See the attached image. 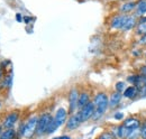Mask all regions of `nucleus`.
<instances>
[{
  "label": "nucleus",
  "mask_w": 146,
  "mask_h": 139,
  "mask_svg": "<svg viewBox=\"0 0 146 139\" xmlns=\"http://www.w3.org/2000/svg\"><path fill=\"white\" fill-rule=\"evenodd\" d=\"M94 110H96V107H94V104H93L92 101H90L87 105H84L82 109L78 110L79 113H80V116H81L82 122H87L89 121V120H91L92 116L94 113Z\"/></svg>",
  "instance_id": "nucleus-8"
},
{
  "label": "nucleus",
  "mask_w": 146,
  "mask_h": 139,
  "mask_svg": "<svg viewBox=\"0 0 146 139\" xmlns=\"http://www.w3.org/2000/svg\"><path fill=\"white\" fill-rule=\"evenodd\" d=\"M2 76H3V70L0 68V80L2 79Z\"/></svg>",
  "instance_id": "nucleus-34"
},
{
  "label": "nucleus",
  "mask_w": 146,
  "mask_h": 139,
  "mask_svg": "<svg viewBox=\"0 0 146 139\" xmlns=\"http://www.w3.org/2000/svg\"><path fill=\"white\" fill-rule=\"evenodd\" d=\"M127 17L128 15H123V14L113 15L109 21L110 28L113 29V30H121L124 25H125V21H126Z\"/></svg>",
  "instance_id": "nucleus-5"
},
{
  "label": "nucleus",
  "mask_w": 146,
  "mask_h": 139,
  "mask_svg": "<svg viewBox=\"0 0 146 139\" xmlns=\"http://www.w3.org/2000/svg\"><path fill=\"white\" fill-rule=\"evenodd\" d=\"M97 139H117V138L110 132L109 130H107V131H102V132L98 136Z\"/></svg>",
  "instance_id": "nucleus-24"
},
{
  "label": "nucleus",
  "mask_w": 146,
  "mask_h": 139,
  "mask_svg": "<svg viewBox=\"0 0 146 139\" xmlns=\"http://www.w3.org/2000/svg\"><path fill=\"white\" fill-rule=\"evenodd\" d=\"M137 73H139L142 76H146V64L145 63L138 68V72H137Z\"/></svg>",
  "instance_id": "nucleus-29"
},
{
  "label": "nucleus",
  "mask_w": 146,
  "mask_h": 139,
  "mask_svg": "<svg viewBox=\"0 0 146 139\" xmlns=\"http://www.w3.org/2000/svg\"><path fill=\"white\" fill-rule=\"evenodd\" d=\"M144 57L146 58V50H145V52H144Z\"/></svg>",
  "instance_id": "nucleus-36"
},
{
  "label": "nucleus",
  "mask_w": 146,
  "mask_h": 139,
  "mask_svg": "<svg viewBox=\"0 0 146 139\" xmlns=\"http://www.w3.org/2000/svg\"><path fill=\"white\" fill-rule=\"evenodd\" d=\"M39 116H32L26 122L20 124L19 127V136L25 137L27 139H31L34 135H36L37 122H38Z\"/></svg>",
  "instance_id": "nucleus-2"
},
{
  "label": "nucleus",
  "mask_w": 146,
  "mask_h": 139,
  "mask_svg": "<svg viewBox=\"0 0 146 139\" xmlns=\"http://www.w3.org/2000/svg\"><path fill=\"white\" fill-rule=\"evenodd\" d=\"M136 6H137V1H135V0L123 1L118 6V14H123V15H129L131 13L134 14L136 10Z\"/></svg>",
  "instance_id": "nucleus-7"
},
{
  "label": "nucleus",
  "mask_w": 146,
  "mask_h": 139,
  "mask_svg": "<svg viewBox=\"0 0 146 139\" xmlns=\"http://www.w3.org/2000/svg\"><path fill=\"white\" fill-rule=\"evenodd\" d=\"M16 135H17V131L14 128H9V129H6L1 132L0 139H15Z\"/></svg>",
  "instance_id": "nucleus-19"
},
{
  "label": "nucleus",
  "mask_w": 146,
  "mask_h": 139,
  "mask_svg": "<svg viewBox=\"0 0 146 139\" xmlns=\"http://www.w3.org/2000/svg\"><path fill=\"white\" fill-rule=\"evenodd\" d=\"M123 93H119L117 91H113L109 95V109H116L117 107H119L123 100Z\"/></svg>",
  "instance_id": "nucleus-14"
},
{
  "label": "nucleus",
  "mask_w": 146,
  "mask_h": 139,
  "mask_svg": "<svg viewBox=\"0 0 146 139\" xmlns=\"http://www.w3.org/2000/svg\"><path fill=\"white\" fill-rule=\"evenodd\" d=\"M68 116H69V112L65 108L61 107L56 110L55 115L53 116V120H54L55 124L57 126V128L62 127L63 124H65V122L68 120Z\"/></svg>",
  "instance_id": "nucleus-9"
},
{
  "label": "nucleus",
  "mask_w": 146,
  "mask_h": 139,
  "mask_svg": "<svg viewBox=\"0 0 146 139\" xmlns=\"http://www.w3.org/2000/svg\"><path fill=\"white\" fill-rule=\"evenodd\" d=\"M52 139H72L70 136H60V137H55V138Z\"/></svg>",
  "instance_id": "nucleus-32"
},
{
  "label": "nucleus",
  "mask_w": 146,
  "mask_h": 139,
  "mask_svg": "<svg viewBox=\"0 0 146 139\" xmlns=\"http://www.w3.org/2000/svg\"><path fill=\"white\" fill-rule=\"evenodd\" d=\"M126 139H141V134H139V129H135V130H128L127 137Z\"/></svg>",
  "instance_id": "nucleus-22"
},
{
  "label": "nucleus",
  "mask_w": 146,
  "mask_h": 139,
  "mask_svg": "<svg viewBox=\"0 0 146 139\" xmlns=\"http://www.w3.org/2000/svg\"><path fill=\"white\" fill-rule=\"evenodd\" d=\"M0 104H1V103H0Z\"/></svg>",
  "instance_id": "nucleus-39"
},
{
  "label": "nucleus",
  "mask_w": 146,
  "mask_h": 139,
  "mask_svg": "<svg viewBox=\"0 0 146 139\" xmlns=\"http://www.w3.org/2000/svg\"><path fill=\"white\" fill-rule=\"evenodd\" d=\"M144 52H145V50H143L142 47L141 48H135V50L131 51V56L135 57V58H139V57L144 56Z\"/></svg>",
  "instance_id": "nucleus-25"
},
{
  "label": "nucleus",
  "mask_w": 146,
  "mask_h": 139,
  "mask_svg": "<svg viewBox=\"0 0 146 139\" xmlns=\"http://www.w3.org/2000/svg\"><path fill=\"white\" fill-rule=\"evenodd\" d=\"M81 123H83L82 120H81V116H80L79 111H76L75 113L71 115V116L68 118V120L65 122V129L69 130V131L76 130V129L81 126Z\"/></svg>",
  "instance_id": "nucleus-6"
},
{
  "label": "nucleus",
  "mask_w": 146,
  "mask_h": 139,
  "mask_svg": "<svg viewBox=\"0 0 146 139\" xmlns=\"http://www.w3.org/2000/svg\"><path fill=\"white\" fill-rule=\"evenodd\" d=\"M142 23H146V15L138 18V24H142Z\"/></svg>",
  "instance_id": "nucleus-30"
},
{
  "label": "nucleus",
  "mask_w": 146,
  "mask_h": 139,
  "mask_svg": "<svg viewBox=\"0 0 146 139\" xmlns=\"http://www.w3.org/2000/svg\"><path fill=\"white\" fill-rule=\"evenodd\" d=\"M137 45L141 46V47H145L146 46V35H143V36H141V37L138 38V40H137Z\"/></svg>",
  "instance_id": "nucleus-28"
},
{
  "label": "nucleus",
  "mask_w": 146,
  "mask_h": 139,
  "mask_svg": "<svg viewBox=\"0 0 146 139\" xmlns=\"http://www.w3.org/2000/svg\"><path fill=\"white\" fill-rule=\"evenodd\" d=\"M11 84H13V75L11 74H8L3 77V81H2V84H1V87H11Z\"/></svg>",
  "instance_id": "nucleus-21"
},
{
  "label": "nucleus",
  "mask_w": 146,
  "mask_h": 139,
  "mask_svg": "<svg viewBox=\"0 0 146 139\" xmlns=\"http://www.w3.org/2000/svg\"><path fill=\"white\" fill-rule=\"evenodd\" d=\"M134 34L137 37H141L143 35H146V23H142V24H137V26L134 29Z\"/></svg>",
  "instance_id": "nucleus-20"
},
{
  "label": "nucleus",
  "mask_w": 146,
  "mask_h": 139,
  "mask_svg": "<svg viewBox=\"0 0 146 139\" xmlns=\"http://www.w3.org/2000/svg\"><path fill=\"white\" fill-rule=\"evenodd\" d=\"M1 130H2V127H1V126H0V135H1V132H2V131H1Z\"/></svg>",
  "instance_id": "nucleus-35"
},
{
  "label": "nucleus",
  "mask_w": 146,
  "mask_h": 139,
  "mask_svg": "<svg viewBox=\"0 0 146 139\" xmlns=\"http://www.w3.org/2000/svg\"><path fill=\"white\" fill-rule=\"evenodd\" d=\"M143 120L137 117V116H129L127 118H125L123 120V124L127 128L128 130H135V129H139L142 126Z\"/></svg>",
  "instance_id": "nucleus-10"
},
{
  "label": "nucleus",
  "mask_w": 146,
  "mask_h": 139,
  "mask_svg": "<svg viewBox=\"0 0 146 139\" xmlns=\"http://www.w3.org/2000/svg\"><path fill=\"white\" fill-rule=\"evenodd\" d=\"M19 111H11L3 120V123H2V127L5 129H9V128H14V126L16 124V122L18 121L19 119Z\"/></svg>",
  "instance_id": "nucleus-12"
},
{
  "label": "nucleus",
  "mask_w": 146,
  "mask_h": 139,
  "mask_svg": "<svg viewBox=\"0 0 146 139\" xmlns=\"http://www.w3.org/2000/svg\"><path fill=\"white\" fill-rule=\"evenodd\" d=\"M126 87H126V83H125L124 81H118V82H116V84H115V91H117V92H119V93H123Z\"/></svg>",
  "instance_id": "nucleus-23"
},
{
  "label": "nucleus",
  "mask_w": 146,
  "mask_h": 139,
  "mask_svg": "<svg viewBox=\"0 0 146 139\" xmlns=\"http://www.w3.org/2000/svg\"><path fill=\"white\" fill-rule=\"evenodd\" d=\"M92 102H93L94 107H96V110H94V113L92 116L91 120L99 121L105 116L107 110L109 109V95L106 92H102V91L98 92L93 97Z\"/></svg>",
  "instance_id": "nucleus-1"
},
{
  "label": "nucleus",
  "mask_w": 146,
  "mask_h": 139,
  "mask_svg": "<svg viewBox=\"0 0 146 139\" xmlns=\"http://www.w3.org/2000/svg\"><path fill=\"white\" fill-rule=\"evenodd\" d=\"M141 90L135 85H129L125 89V91L123 92V97L128 100H135L141 95Z\"/></svg>",
  "instance_id": "nucleus-13"
},
{
  "label": "nucleus",
  "mask_w": 146,
  "mask_h": 139,
  "mask_svg": "<svg viewBox=\"0 0 146 139\" xmlns=\"http://www.w3.org/2000/svg\"><path fill=\"white\" fill-rule=\"evenodd\" d=\"M126 81L130 85H135V87H138L141 90V93H142V89H143V87H142V75L139 73H131V74H129L126 77Z\"/></svg>",
  "instance_id": "nucleus-15"
},
{
  "label": "nucleus",
  "mask_w": 146,
  "mask_h": 139,
  "mask_svg": "<svg viewBox=\"0 0 146 139\" xmlns=\"http://www.w3.org/2000/svg\"><path fill=\"white\" fill-rule=\"evenodd\" d=\"M138 24V18L136 17L134 14L133 15H128L127 19L125 21V25L121 29V32H129L131 29H135V27L137 26Z\"/></svg>",
  "instance_id": "nucleus-16"
},
{
  "label": "nucleus",
  "mask_w": 146,
  "mask_h": 139,
  "mask_svg": "<svg viewBox=\"0 0 146 139\" xmlns=\"http://www.w3.org/2000/svg\"><path fill=\"white\" fill-rule=\"evenodd\" d=\"M79 89L76 87H72L71 90L69 91V95H68V102H69V116H71L73 113H75L78 111V102H79Z\"/></svg>",
  "instance_id": "nucleus-4"
},
{
  "label": "nucleus",
  "mask_w": 146,
  "mask_h": 139,
  "mask_svg": "<svg viewBox=\"0 0 146 139\" xmlns=\"http://www.w3.org/2000/svg\"><path fill=\"white\" fill-rule=\"evenodd\" d=\"M144 48H145V50H146V46H145V47H144Z\"/></svg>",
  "instance_id": "nucleus-37"
},
{
  "label": "nucleus",
  "mask_w": 146,
  "mask_h": 139,
  "mask_svg": "<svg viewBox=\"0 0 146 139\" xmlns=\"http://www.w3.org/2000/svg\"><path fill=\"white\" fill-rule=\"evenodd\" d=\"M53 119V116L48 112H44L38 117V122H37V128H36V136L37 137H42L46 134L47 127L51 123Z\"/></svg>",
  "instance_id": "nucleus-3"
},
{
  "label": "nucleus",
  "mask_w": 146,
  "mask_h": 139,
  "mask_svg": "<svg viewBox=\"0 0 146 139\" xmlns=\"http://www.w3.org/2000/svg\"><path fill=\"white\" fill-rule=\"evenodd\" d=\"M16 20H17L18 23H21V21L24 20V18H23V16H21L20 14H17V15H16Z\"/></svg>",
  "instance_id": "nucleus-31"
},
{
  "label": "nucleus",
  "mask_w": 146,
  "mask_h": 139,
  "mask_svg": "<svg viewBox=\"0 0 146 139\" xmlns=\"http://www.w3.org/2000/svg\"><path fill=\"white\" fill-rule=\"evenodd\" d=\"M139 134H141V139H146V118L143 119L142 126L139 128Z\"/></svg>",
  "instance_id": "nucleus-26"
},
{
  "label": "nucleus",
  "mask_w": 146,
  "mask_h": 139,
  "mask_svg": "<svg viewBox=\"0 0 146 139\" xmlns=\"http://www.w3.org/2000/svg\"><path fill=\"white\" fill-rule=\"evenodd\" d=\"M90 101H91V98H90V93H89V92H87V91L80 92L79 102H78V110L82 109L84 105H87Z\"/></svg>",
  "instance_id": "nucleus-17"
},
{
  "label": "nucleus",
  "mask_w": 146,
  "mask_h": 139,
  "mask_svg": "<svg viewBox=\"0 0 146 139\" xmlns=\"http://www.w3.org/2000/svg\"><path fill=\"white\" fill-rule=\"evenodd\" d=\"M110 132L116 137L117 139H126L128 134V129L123 124V123H119V124H116V126H112L109 130Z\"/></svg>",
  "instance_id": "nucleus-11"
},
{
  "label": "nucleus",
  "mask_w": 146,
  "mask_h": 139,
  "mask_svg": "<svg viewBox=\"0 0 146 139\" xmlns=\"http://www.w3.org/2000/svg\"><path fill=\"white\" fill-rule=\"evenodd\" d=\"M113 1H115V0H113Z\"/></svg>",
  "instance_id": "nucleus-38"
},
{
  "label": "nucleus",
  "mask_w": 146,
  "mask_h": 139,
  "mask_svg": "<svg viewBox=\"0 0 146 139\" xmlns=\"http://www.w3.org/2000/svg\"><path fill=\"white\" fill-rule=\"evenodd\" d=\"M113 119L117 120V121H123V120L125 119V115H124L123 112H120V111L115 112V113H113Z\"/></svg>",
  "instance_id": "nucleus-27"
},
{
  "label": "nucleus",
  "mask_w": 146,
  "mask_h": 139,
  "mask_svg": "<svg viewBox=\"0 0 146 139\" xmlns=\"http://www.w3.org/2000/svg\"><path fill=\"white\" fill-rule=\"evenodd\" d=\"M146 14V0H137V6L134 15L137 18L142 17Z\"/></svg>",
  "instance_id": "nucleus-18"
},
{
  "label": "nucleus",
  "mask_w": 146,
  "mask_h": 139,
  "mask_svg": "<svg viewBox=\"0 0 146 139\" xmlns=\"http://www.w3.org/2000/svg\"><path fill=\"white\" fill-rule=\"evenodd\" d=\"M31 20H32V18L31 17H27V16H25V17H24V21H25L26 24H29V21H31Z\"/></svg>",
  "instance_id": "nucleus-33"
}]
</instances>
